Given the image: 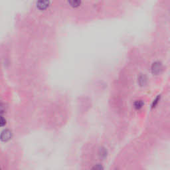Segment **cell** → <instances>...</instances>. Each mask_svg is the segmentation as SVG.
Segmentation results:
<instances>
[{"instance_id":"3957f363","label":"cell","mask_w":170,"mask_h":170,"mask_svg":"<svg viewBox=\"0 0 170 170\" xmlns=\"http://www.w3.org/2000/svg\"><path fill=\"white\" fill-rule=\"evenodd\" d=\"M11 137V132L9 130H6L2 132L1 134V140L2 141L7 142Z\"/></svg>"},{"instance_id":"6da1fadb","label":"cell","mask_w":170,"mask_h":170,"mask_svg":"<svg viewBox=\"0 0 170 170\" xmlns=\"http://www.w3.org/2000/svg\"><path fill=\"white\" fill-rule=\"evenodd\" d=\"M151 69L153 74L158 75L160 73L161 71H162L163 65L162 64H161V63H160V61H156L152 64Z\"/></svg>"},{"instance_id":"7a4b0ae2","label":"cell","mask_w":170,"mask_h":170,"mask_svg":"<svg viewBox=\"0 0 170 170\" xmlns=\"http://www.w3.org/2000/svg\"><path fill=\"white\" fill-rule=\"evenodd\" d=\"M37 5L39 10H45L49 6V0H39Z\"/></svg>"},{"instance_id":"277c9868","label":"cell","mask_w":170,"mask_h":170,"mask_svg":"<svg viewBox=\"0 0 170 170\" xmlns=\"http://www.w3.org/2000/svg\"><path fill=\"white\" fill-rule=\"evenodd\" d=\"M69 3L72 7H76L80 4V0H69Z\"/></svg>"},{"instance_id":"5b68a950","label":"cell","mask_w":170,"mask_h":170,"mask_svg":"<svg viewBox=\"0 0 170 170\" xmlns=\"http://www.w3.org/2000/svg\"><path fill=\"white\" fill-rule=\"evenodd\" d=\"M134 106H135V108H136L140 109V108H141L142 107L143 103H142V102L141 100H138L137 102H136Z\"/></svg>"},{"instance_id":"8992f818","label":"cell","mask_w":170,"mask_h":170,"mask_svg":"<svg viewBox=\"0 0 170 170\" xmlns=\"http://www.w3.org/2000/svg\"><path fill=\"white\" fill-rule=\"evenodd\" d=\"M169 14H170V11H169Z\"/></svg>"}]
</instances>
